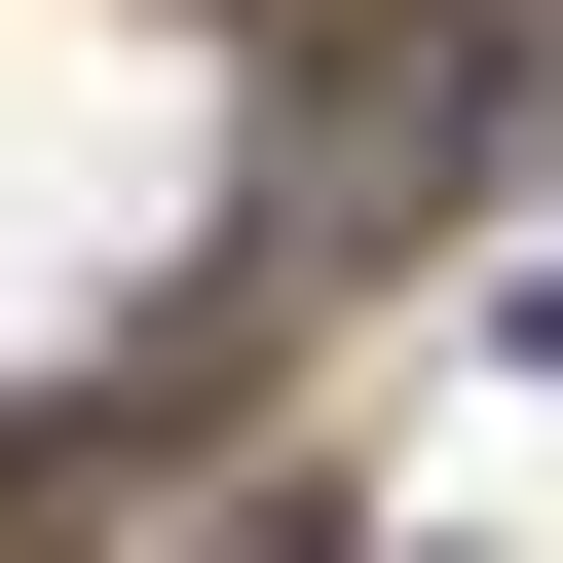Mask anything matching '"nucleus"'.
I'll return each instance as SVG.
<instances>
[{
	"instance_id": "f257e3e1",
	"label": "nucleus",
	"mask_w": 563,
	"mask_h": 563,
	"mask_svg": "<svg viewBox=\"0 0 563 563\" xmlns=\"http://www.w3.org/2000/svg\"><path fill=\"white\" fill-rule=\"evenodd\" d=\"M225 563H339V488H225Z\"/></svg>"
},
{
	"instance_id": "f03ea898",
	"label": "nucleus",
	"mask_w": 563,
	"mask_h": 563,
	"mask_svg": "<svg viewBox=\"0 0 563 563\" xmlns=\"http://www.w3.org/2000/svg\"><path fill=\"white\" fill-rule=\"evenodd\" d=\"M488 339H526V376H563V263H526V301H488Z\"/></svg>"
}]
</instances>
